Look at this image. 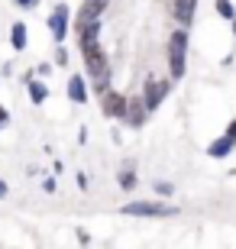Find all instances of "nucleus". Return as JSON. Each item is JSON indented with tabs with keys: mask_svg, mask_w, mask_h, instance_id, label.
I'll list each match as a JSON object with an SVG mask.
<instances>
[{
	"mask_svg": "<svg viewBox=\"0 0 236 249\" xmlns=\"http://www.w3.org/2000/svg\"><path fill=\"white\" fill-rule=\"evenodd\" d=\"M81 55H84V65H88V74L94 78V88L100 94L107 91V78H110V65H107V55L97 42H81Z\"/></svg>",
	"mask_w": 236,
	"mask_h": 249,
	"instance_id": "nucleus-1",
	"label": "nucleus"
},
{
	"mask_svg": "<svg viewBox=\"0 0 236 249\" xmlns=\"http://www.w3.org/2000/svg\"><path fill=\"white\" fill-rule=\"evenodd\" d=\"M184 52H188V36H184V29H178L168 39V71H172V78L184 74Z\"/></svg>",
	"mask_w": 236,
	"mask_h": 249,
	"instance_id": "nucleus-2",
	"label": "nucleus"
},
{
	"mask_svg": "<svg viewBox=\"0 0 236 249\" xmlns=\"http://www.w3.org/2000/svg\"><path fill=\"white\" fill-rule=\"evenodd\" d=\"M123 213L127 217H172L175 207L155 204V201H133V204H123Z\"/></svg>",
	"mask_w": 236,
	"mask_h": 249,
	"instance_id": "nucleus-3",
	"label": "nucleus"
},
{
	"mask_svg": "<svg viewBox=\"0 0 236 249\" xmlns=\"http://www.w3.org/2000/svg\"><path fill=\"white\" fill-rule=\"evenodd\" d=\"M168 91H172V84H168V81H145V91H143L145 107H149V110H155V107L168 97Z\"/></svg>",
	"mask_w": 236,
	"mask_h": 249,
	"instance_id": "nucleus-4",
	"label": "nucleus"
},
{
	"mask_svg": "<svg viewBox=\"0 0 236 249\" xmlns=\"http://www.w3.org/2000/svg\"><path fill=\"white\" fill-rule=\"evenodd\" d=\"M49 29H52L55 42H62L65 33H68V7L65 3H58V7L52 10V17H49Z\"/></svg>",
	"mask_w": 236,
	"mask_h": 249,
	"instance_id": "nucleus-5",
	"label": "nucleus"
},
{
	"mask_svg": "<svg viewBox=\"0 0 236 249\" xmlns=\"http://www.w3.org/2000/svg\"><path fill=\"white\" fill-rule=\"evenodd\" d=\"M104 113L107 117H123L127 113V97L117 91H104Z\"/></svg>",
	"mask_w": 236,
	"mask_h": 249,
	"instance_id": "nucleus-6",
	"label": "nucleus"
},
{
	"mask_svg": "<svg viewBox=\"0 0 236 249\" xmlns=\"http://www.w3.org/2000/svg\"><path fill=\"white\" fill-rule=\"evenodd\" d=\"M172 13H175V19H178L182 26H191V19H194V13H198V0H175Z\"/></svg>",
	"mask_w": 236,
	"mask_h": 249,
	"instance_id": "nucleus-7",
	"label": "nucleus"
},
{
	"mask_svg": "<svg viewBox=\"0 0 236 249\" xmlns=\"http://www.w3.org/2000/svg\"><path fill=\"white\" fill-rule=\"evenodd\" d=\"M145 113H149V107H145V101H127V113H123V120L129 123V126H143L145 123Z\"/></svg>",
	"mask_w": 236,
	"mask_h": 249,
	"instance_id": "nucleus-8",
	"label": "nucleus"
},
{
	"mask_svg": "<svg viewBox=\"0 0 236 249\" xmlns=\"http://www.w3.org/2000/svg\"><path fill=\"white\" fill-rule=\"evenodd\" d=\"M233 146H236V139L227 133V136L214 139V142L207 146V156H210V159H227V156H230V149H233Z\"/></svg>",
	"mask_w": 236,
	"mask_h": 249,
	"instance_id": "nucleus-9",
	"label": "nucleus"
},
{
	"mask_svg": "<svg viewBox=\"0 0 236 249\" xmlns=\"http://www.w3.org/2000/svg\"><path fill=\"white\" fill-rule=\"evenodd\" d=\"M68 97H72L74 104H88V88H84L81 74H72V78H68Z\"/></svg>",
	"mask_w": 236,
	"mask_h": 249,
	"instance_id": "nucleus-10",
	"label": "nucleus"
},
{
	"mask_svg": "<svg viewBox=\"0 0 236 249\" xmlns=\"http://www.w3.org/2000/svg\"><path fill=\"white\" fill-rule=\"evenodd\" d=\"M10 42H13L17 52L26 49V26H23V23H13V29H10Z\"/></svg>",
	"mask_w": 236,
	"mask_h": 249,
	"instance_id": "nucleus-11",
	"label": "nucleus"
},
{
	"mask_svg": "<svg viewBox=\"0 0 236 249\" xmlns=\"http://www.w3.org/2000/svg\"><path fill=\"white\" fill-rule=\"evenodd\" d=\"M26 84H29V97H33V104H42L49 97V88L42 81H33V78H29Z\"/></svg>",
	"mask_w": 236,
	"mask_h": 249,
	"instance_id": "nucleus-12",
	"label": "nucleus"
},
{
	"mask_svg": "<svg viewBox=\"0 0 236 249\" xmlns=\"http://www.w3.org/2000/svg\"><path fill=\"white\" fill-rule=\"evenodd\" d=\"M217 13H220V17H227V19L236 17V13H233V3H230V0H217Z\"/></svg>",
	"mask_w": 236,
	"mask_h": 249,
	"instance_id": "nucleus-13",
	"label": "nucleus"
},
{
	"mask_svg": "<svg viewBox=\"0 0 236 249\" xmlns=\"http://www.w3.org/2000/svg\"><path fill=\"white\" fill-rule=\"evenodd\" d=\"M133 185H136V175H133L129 168H127V172H120V188H127V191H129Z\"/></svg>",
	"mask_w": 236,
	"mask_h": 249,
	"instance_id": "nucleus-14",
	"label": "nucleus"
},
{
	"mask_svg": "<svg viewBox=\"0 0 236 249\" xmlns=\"http://www.w3.org/2000/svg\"><path fill=\"white\" fill-rule=\"evenodd\" d=\"M155 191L168 197V194H172V185H168V181H155Z\"/></svg>",
	"mask_w": 236,
	"mask_h": 249,
	"instance_id": "nucleus-15",
	"label": "nucleus"
},
{
	"mask_svg": "<svg viewBox=\"0 0 236 249\" xmlns=\"http://www.w3.org/2000/svg\"><path fill=\"white\" fill-rule=\"evenodd\" d=\"M55 62L65 65V62H68V52H65V49H58V52H55Z\"/></svg>",
	"mask_w": 236,
	"mask_h": 249,
	"instance_id": "nucleus-16",
	"label": "nucleus"
},
{
	"mask_svg": "<svg viewBox=\"0 0 236 249\" xmlns=\"http://www.w3.org/2000/svg\"><path fill=\"white\" fill-rule=\"evenodd\" d=\"M17 3H19V7H26V10H29V7H36L39 0H17Z\"/></svg>",
	"mask_w": 236,
	"mask_h": 249,
	"instance_id": "nucleus-17",
	"label": "nucleus"
},
{
	"mask_svg": "<svg viewBox=\"0 0 236 249\" xmlns=\"http://www.w3.org/2000/svg\"><path fill=\"white\" fill-rule=\"evenodd\" d=\"M3 123H7V110H3V107H0V126H3Z\"/></svg>",
	"mask_w": 236,
	"mask_h": 249,
	"instance_id": "nucleus-18",
	"label": "nucleus"
},
{
	"mask_svg": "<svg viewBox=\"0 0 236 249\" xmlns=\"http://www.w3.org/2000/svg\"><path fill=\"white\" fill-rule=\"evenodd\" d=\"M3 194H7V185H3V181H0V197H3Z\"/></svg>",
	"mask_w": 236,
	"mask_h": 249,
	"instance_id": "nucleus-19",
	"label": "nucleus"
},
{
	"mask_svg": "<svg viewBox=\"0 0 236 249\" xmlns=\"http://www.w3.org/2000/svg\"><path fill=\"white\" fill-rule=\"evenodd\" d=\"M233 36H236V17H233Z\"/></svg>",
	"mask_w": 236,
	"mask_h": 249,
	"instance_id": "nucleus-20",
	"label": "nucleus"
},
{
	"mask_svg": "<svg viewBox=\"0 0 236 249\" xmlns=\"http://www.w3.org/2000/svg\"><path fill=\"white\" fill-rule=\"evenodd\" d=\"M97 3H107V0H97Z\"/></svg>",
	"mask_w": 236,
	"mask_h": 249,
	"instance_id": "nucleus-21",
	"label": "nucleus"
},
{
	"mask_svg": "<svg viewBox=\"0 0 236 249\" xmlns=\"http://www.w3.org/2000/svg\"><path fill=\"white\" fill-rule=\"evenodd\" d=\"M233 139H236V136H233Z\"/></svg>",
	"mask_w": 236,
	"mask_h": 249,
	"instance_id": "nucleus-22",
	"label": "nucleus"
}]
</instances>
